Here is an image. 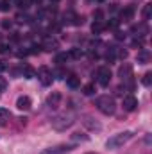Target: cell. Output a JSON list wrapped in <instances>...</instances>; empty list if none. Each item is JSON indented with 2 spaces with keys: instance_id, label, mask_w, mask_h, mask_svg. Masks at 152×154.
<instances>
[{
  "instance_id": "cell-21",
  "label": "cell",
  "mask_w": 152,
  "mask_h": 154,
  "mask_svg": "<svg viewBox=\"0 0 152 154\" xmlns=\"http://www.w3.org/2000/svg\"><path fill=\"white\" fill-rule=\"evenodd\" d=\"M149 59H150V54H149L147 50H141V52L138 54V61H140V63L145 65V63H149Z\"/></svg>"
},
{
  "instance_id": "cell-20",
  "label": "cell",
  "mask_w": 152,
  "mask_h": 154,
  "mask_svg": "<svg viewBox=\"0 0 152 154\" xmlns=\"http://www.w3.org/2000/svg\"><path fill=\"white\" fill-rule=\"evenodd\" d=\"M150 14H152V4H145V7H143V13H141L143 20H145V22H147V20H150Z\"/></svg>"
},
{
  "instance_id": "cell-4",
  "label": "cell",
  "mask_w": 152,
  "mask_h": 154,
  "mask_svg": "<svg viewBox=\"0 0 152 154\" xmlns=\"http://www.w3.org/2000/svg\"><path fill=\"white\" fill-rule=\"evenodd\" d=\"M97 81H99L100 86L106 88V86L111 82V70H109L108 66H100V68L97 70Z\"/></svg>"
},
{
  "instance_id": "cell-14",
  "label": "cell",
  "mask_w": 152,
  "mask_h": 154,
  "mask_svg": "<svg viewBox=\"0 0 152 154\" xmlns=\"http://www.w3.org/2000/svg\"><path fill=\"white\" fill-rule=\"evenodd\" d=\"M136 36H145L147 32H149V27H147V23L143 22V23H138V25H132V29H131Z\"/></svg>"
},
{
  "instance_id": "cell-37",
  "label": "cell",
  "mask_w": 152,
  "mask_h": 154,
  "mask_svg": "<svg viewBox=\"0 0 152 154\" xmlns=\"http://www.w3.org/2000/svg\"><path fill=\"white\" fill-rule=\"evenodd\" d=\"M32 2H41V0H32Z\"/></svg>"
},
{
  "instance_id": "cell-19",
  "label": "cell",
  "mask_w": 152,
  "mask_h": 154,
  "mask_svg": "<svg viewBox=\"0 0 152 154\" xmlns=\"http://www.w3.org/2000/svg\"><path fill=\"white\" fill-rule=\"evenodd\" d=\"M82 93H84V95H93V93H95V84H93V82L84 84V86H82Z\"/></svg>"
},
{
  "instance_id": "cell-11",
  "label": "cell",
  "mask_w": 152,
  "mask_h": 154,
  "mask_svg": "<svg viewBox=\"0 0 152 154\" xmlns=\"http://www.w3.org/2000/svg\"><path fill=\"white\" fill-rule=\"evenodd\" d=\"M41 48H45V50H48V52L57 50V48H59V41L56 38H52V36H47V38L43 39V43H41Z\"/></svg>"
},
{
  "instance_id": "cell-26",
  "label": "cell",
  "mask_w": 152,
  "mask_h": 154,
  "mask_svg": "<svg viewBox=\"0 0 152 154\" xmlns=\"http://www.w3.org/2000/svg\"><path fill=\"white\" fill-rule=\"evenodd\" d=\"M141 82H143V86H150V84H152V74H150V72H147V74L143 75Z\"/></svg>"
},
{
  "instance_id": "cell-15",
  "label": "cell",
  "mask_w": 152,
  "mask_h": 154,
  "mask_svg": "<svg viewBox=\"0 0 152 154\" xmlns=\"http://www.w3.org/2000/svg\"><path fill=\"white\" fill-rule=\"evenodd\" d=\"M22 74H23V77H27V79H32V77L36 75L34 68L29 66V65H23V66H22Z\"/></svg>"
},
{
  "instance_id": "cell-2",
  "label": "cell",
  "mask_w": 152,
  "mask_h": 154,
  "mask_svg": "<svg viewBox=\"0 0 152 154\" xmlns=\"http://www.w3.org/2000/svg\"><path fill=\"white\" fill-rule=\"evenodd\" d=\"M131 138H132V131H123V133L113 134V136L106 142V147H108V149H118V147H122L123 143H127Z\"/></svg>"
},
{
  "instance_id": "cell-16",
  "label": "cell",
  "mask_w": 152,
  "mask_h": 154,
  "mask_svg": "<svg viewBox=\"0 0 152 154\" xmlns=\"http://www.w3.org/2000/svg\"><path fill=\"white\" fill-rule=\"evenodd\" d=\"M66 84H68L70 88H79V86H81V77L70 75L68 79H66Z\"/></svg>"
},
{
  "instance_id": "cell-33",
  "label": "cell",
  "mask_w": 152,
  "mask_h": 154,
  "mask_svg": "<svg viewBox=\"0 0 152 154\" xmlns=\"http://www.w3.org/2000/svg\"><path fill=\"white\" fill-rule=\"evenodd\" d=\"M5 68H7V63H5L4 59H0V74H2V72H4Z\"/></svg>"
},
{
  "instance_id": "cell-34",
  "label": "cell",
  "mask_w": 152,
  "mask_h": 154,
  "mask_svg": "<svg viewBox=\"0 0 152 154\" xmlns=\"http://www.w3.org/2000/svg\"><path fill=\"white\" fill-rule=\"evenodd\" d=\"M7 50H9V47H7V45H0V52H2V54H5Z\"/></svg>"
},
{
  "instance_id": "cell-17",
  "label": "cell",
  "mask_w": 152,
  "mask_h": 154,
  "mask_svg": "<svg viewBox=\"0 0 152 154\" xmlns=\"http://www.w3.org/2000/svg\"><path fill=\"white\" fill-rule=\"evenodd\" d=\"M9 116H11V113H9L7 109L0 108V125H7V120H9Z\"/></svg>"
},
{
  "instance_id": "cell-3",
  "label": "cell",
  "mask_w": 152,
  "mask_h": 154,
  "mask_svg": "<svg viewBox=\"0 0 152 154\" xmlns=\"http://www.w3.org/2000/svg\"><path fill=\"white\" fill-rule=\"evenodd\" d=\"M75 120H74V115H66V113H63V115H57V116H54L52 118V127L56 129V131H66L72 124H74Z\"/></svg>"
},
{
  "instance_id": "cell-22",
  "label": "cell",
  "mask_w": 152,
  "mask_h": 154,
  "mask_svg": "<svg viewBox=\"0 0 152 154\" xmlns=\"http://www.w3.org/2000/svg\"><path fill=\"white\" fill-rule=\"evenodd\" d=\"M66 59H68V54H66V52H59V54L56 56L54 63H57V65H63V63H65Z\"/></svg>"
},
{
  "instance_id": "cell-31",
  "label": "cell",
  "mask_w": 152,
  "mask_h": 154,
  "mask_svg": "<svg viewBox=\"0 0 152 154\" xmlns=\"http://www.w3.org/2000/svg\"><path fill=\"white\" fill-rule=\"evenodd\" d=\"M5 88H7V81L4 77H0V91H5Z\"/></svg>"
},
{
  "instance_id": "cell-24",
  "label": "cell",
  "mask_w": 152,
  "mask_h": 154,
  "mask_svg": "<svg viewBox=\"0 0 152 154\" xmlns=\"http://www.w3.org/2000/svg\"><path fill=\"white\" fill-rule=\"evenodd\" d=\"M72 140L74 142H88V136L86 134H81V133H74L72 134Z\"/></svg>"
},
{
  "instance_id": "cell-10",
  "label": "cell",
  "mask_w": 152,
  "mask_h": 154,
  "mask_svg": "<svg viewBox=\"0 0 152 154\" xmlns=\"http://www.w3.org/2000/svg\"><path fill=\"white\" fill-rule=\"evenodd\" d=\"M118 77H120L122 81H131V77H132V66H131L129 63H123V65L118 68Z\"/></svg>"
},
{
  "instance_id": "cell-7",
  "label": "cell",
  "mask_w": 152,
  "mask_h": 154,
  "mask_svg": "<svg viewBox=\"0 0 152 154\" xmlns=\"http://www.w3.org/2000/svg\"><path fill=\"white\" fill-rule=\"evenodd\" d=\"M74 151V145H56V147H50V149H45L41 154H66Z\"/></svg>"
},
{
  "instance_id": "cell-30",
  "label": "cell",
  "mask_w": 152,
  "mask_h": 154,
  "mask_svg": "<svg viewBox=\"0 0 152 154\" xmlns=\"http://www.w3.org/2000/svg\"><path fill=\"white\" fill-rule=\"evenodd\" d=\"M118 23H120L118 20H111V22H108V29H116Z\"/></svg>"
},
{
  "instance_id": "cell-27",
  "label": "cell",
  "mask_w": 152,
  "mask_h": 154,
  "mask_svg": "<svg viewBox=\"0 0 152 154\" xmlns=\"http://www.w3.org/2000/svg\"><path fill=\"white\" fill-rule=\"evenodd\" d=\"M68 56H72V57L79 59V57H82V50H81V48H72V52H70Z\"/></svg>"
},
{
  "instance_id": "cell-23",
  "label": "cell",
  "mask_w": 152,
  "mask_h": 154,
  "mask_svg": "<svg viewBox=\"0 0 152 154\" xmlns=\"http://www.w3.org/2000/svg\"><path fill=\"white\" fill-rule=\"evenodd\" d=\"M29 4H31V0H14V5H16L18 9H27Z\"/></svg>"
},
{
  "instance_id": "cell-38",
  "label": "cell",
  "mask_w": 152,
  "mask_h": 154,
  "mask_svg": "<svg viewBox=\"0 0 152 154\" xmlns=\"http://www.w3.org/2000/svg\"><path fill=\"white\" fill-rule=\"evenodd\" d=\"M2 2H9V0H2Z\"/></svg>"
},
{
  "instance_id": "cell-35",
  "label": "cell",
  "mask_w": 152,
  "mask_h": 154,
  "mask_svg": "<svg viewBox=\"0 0 152 154\" xmlns=\"http://www.w3.org/2000/svg\"><path fill=\"white\" fill-rule=\"evenodd\" d=\"M125 38V34H122V32H116V39H123Z\"/></svg>"
},
{
  "instance_id": "cell-40",
  "label": "cell",
  "mask_w": 152,
  "mask_h": 154,
  "mask_svg": "<svg viewBox=\"0 0 152 154\" xmlns=\"http://www.w3.org/2000/svg\"><path fill=\"white\" fill-rule=\"evenodd\" d=\"M88 154H93V152H88Z\"/></svg>"
},
{
  "instance_id": "cell-5",
  "label": "cell",
  "mask_w": 152,
  "mask_h": 154,
  "mask_svg": "<svg viewBox=\"0 0 152 154\" xmlns=\"http://www.w3.org/2000/svg\"><path fill=\"white\" fill-rule=\"evenodd\" d=\"M38 79L41 81V84H43V86H50V84H52V81H54V74L50 72V68L41 66V68L38 70Z\"/></svg>"
},
{
  "instance_id": "cell-36",
  "label": "cell",
  "mask_w": 152,
  "mask_h": 154,
  "mask_svg": "<svg viewBox=\"0 0 152 154\" xmlns=\"http://www.w3.org/2000/svg\"><path fill=\"white\" fill-rule=\"evenodd\" d=\"M50 2H59V0H50Z\"/></svg>"
},
{
  "instance_id": "cell-1",
  "label": "cell",
  "mask_w": 152,
  "mask_h": 154,
  "mask_svg": "<svg viewBox=\"0 0 152 154\" xmlns=\"http://www.w3.org/2000/svg\"><path fill=\"white\" fill-rule=\"evenodd\" d=\"M95 106L104 115H114V111H116V102H114L113 97H109V95H100L95 100Z\"/></svg>"
},
{
  "instance_id": "cell-32",
  "label": "cell",
  "mask_w": 152,
  "mask_h": 154,
  "mask_svg": "<svg viewBox=\"0 0 152 154\" xmlns=\"http://www.w3.org/2000/svg\"><path fill=\"white\" fill-rule=\"evenodd\" d=\"M9 7H11L9 2H2V4H0V11H9Z\"/></svg>"
},
{
  "instance_id": "cell-9",
  "label": "cell",
  "mask_w": 152,
  "mask_h": 154,
  "mask_svg": "<svg viewBox=\"0 0 152 154\" xmlns=\"http://www.w3.org/2000/svg\"><path fill=\"white\" fill-rule=\"evenodd\" d=\"M82 124H84L90 131H100V129H102V125H100V124H99L91 115H84L82 116Z\"/></svg>"
},
{
  "instance_id": "cell-29",
  "label": "cell",
  "mask_w": 152,
  "mask_h": 154,
  "mask_svg": "<svg viewBox=\"0 0 152 154\" xmlns=\"http://www.w3.org/2000/svg\"><path fill=\"white\" fill-rule=\"evenodd\" d=\"M2 27L7 31V29H11V27H13V22H11V20H2Z\"/></svg>"
},
{
  "instance_id": "cell-6",
  "label": "cell",
  "mask_w": 152,
  "mask_h": 154,
  "mask_svg": "<svg viewBox=\"0 0 152 154\" xmlns=\"http://www.w3.org/2000/svg\"><path fill=\"white\" fill-rule=\"evenodd\" d=\"M122 106H123L125 111H134L138 108V99L134 95H125L123 100H122Z\"/></svg>"
},
{
  "instance_id": "cell-18",
  "label": "cell",
  "mask_w": 152,
  "mask_h": 154,
  "mask_svg": "<svg viewBox=\"0 0 152 154\" xmlns=\"http://www.w3.org/2000/svg\"><path fill=\"white\" fill-rule=\"evenodd\" d=\"M102 31H104V23L102 22H93L91 23V32L93 34H100Z\"/></svg>"
},
{
  "instance_id": "cell-8",
  "label": "cell",
  "mask_w": 152,
  "mask_h": 154,
  "mask_svg": "<svg viewBox=\"0 0 152 154\" xmlns=\"http://www.w3.org/2000/svg\"><path fill=\"white\" fill-rule=\"evenodd\" d=\"M59 104H61V93H59V91H52V93L47 97V106H48L50 109H57Z\"/></svg>"
},
{
  "instance_id": "cell-12",
  "label": "cell",
  "mask_w": 152,
  "mask_h": 154,
  "mask_svg": "<svg viewBox=\"0 0 152 154\" xmlns=\"http://www.w3.org/2000/svg\"><path fill=\"white\" fill-rule=\"evenodd\" d=\"M31 106H32V100H31L27 95H22V97H18V100H16V108H18V109H22V111H27V109H31Z\"/></svg>"
},
{
  "instance_id": "cell-28",
  "label": "cell",
  "mask_w": 152,
  "mask_h": 154,
  "mask_svg": "<svg viewBox=\"0 0 152 154\" xmlns=\"http://www.w3.org/2000/svg\"><path fill=\"white\" fill-rule=\"evenodd\" d=\"M16 22H18V23H27V22H29V16H27V14H22V13H20V14L16 16Z\"/></svg>"
},
{
  "instance_id": "cell-25",
  "label": "cell",
  "mask_w": 152,
  "mask_h": 154,
  "mask_svg": "<svg viewBox=\"0 0 152 154\" xmlns=\"http://www.w3.org/2000/svg\"><path fill=\"white\" fill-rule=\"evenodd\" d=\"M93 18H95V22H102L104 20V11L102 9H95L93 11Z\"/></svg>"
},
{
  "instance_id": "cell-39",
  "label": "cell",
  "mask_w": 152,
  "mask_h": 154,
  "mask_svg": "<svg viewBox=\"0 0 152 154\" xmlns=\"http://www.w3.org/2000/svg\"><path fill=\"white\" fill-rule=\"evenodd\" d=\"M99 2H104V0H99Z\"/></svg>"
},
{
  "instance_id": "cell-13",
  "label": "cell",
  "mask_w": 152,
  "mask_h": 154,
  "mask_svg": "<svg viewBox=\"0 0 152 154\" xmlns=\"http://www.w3.org/2000/svg\"><path fill=\"white\" fill-rule=\"evenodd\" d=\"M134 18V7H123L122 9V13H120V20H123V22H131Z\"/></svg>"
}]
</instances>
